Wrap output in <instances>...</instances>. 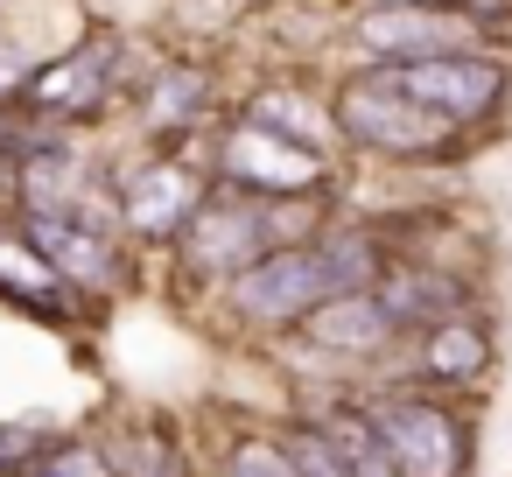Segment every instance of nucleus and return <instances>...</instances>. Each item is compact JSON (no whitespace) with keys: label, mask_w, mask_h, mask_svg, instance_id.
<instances>
[{"label":"nucleus","mask_w":512,"mask_h":477,"mask_svg":"<svg viewBox=\"0 0 512 477\" xmlns=\"http://www.w3.org/2000/svg\"><path fill=\"white\" fill-rule=\"evenodd\" d=\"M246 120H260V127H274V134H288V141H302V148H323V155H337V141H344V127H337V106H316V99H302V92H260L253 106H246Z\"/></svg>","instance_id":"nucleus-15"},{"label":"nucleus","mask_w":512,"mask_h":477,"mask_svg":"<svg viewBox=\"0 0 512 477\" xmlns=\"http://www.w3.org/2000/svg\"><path fill=\"white\" fill-rule=\"evenodd\" d=\"M295 337H309L316 351H330V358H358V365H379L400 337H414L400 316H393V302L379 295V281L372 288H344V295H330Z\"/></svg>","instance_id":"nucleus-9"},{"label":"nucleus","mask_w":512,"mask_h":477,"mask_svg":"<svg viewBox=\"0 0 512 477\" xmlns=\"http://www.w3.org/2000/svg\"><path fill=\"white\" fill-rule=\"evenodd\" d=\"M337 127H344V148H365V155H386V162H428V155H449L456 148V120H442L428 99H414L400 85L393 64H372L358 71L337 99Z\"/></svg>","instance_id":"nucleus-3"},{"label":"nucleus","mask_w":512,"mask_h":477,"mask_svg":"<svg viewBox=\"0 0 512 477\" xmlns=\"http://www.w3.org/2000/svg\"><path fill=\"white\" fill-rule=\"evenodd\" d=\"M218 183L260 190V197H323L330 190V155L302 148V141H288L260 120H239L218 141Z\"/></svg>","instance_id":"nucleus-6"},{"label":"nucleus","mask_w":512,"mask_h":477,"mask_svg":"<svg viewBox=\"0 0 512 477\" xmlns=\"http://www.w3.org/2000/svg\"><path fill=\"white\" fill-rule=\"evenodd\" d=\"M43 428H22V421H0V470H29L43 456Z\"/></svg>","instance_id":"nucleus-21"},{"label":"nucleus","mask_w":512,"mask_h":477,"mask_svg":"<svg viewBox=\"0 0 512 477\" xmlns=\"http://www.w3.org/2000/svg\"><path fill=\"white\" fill-rule=\"evenodd\" d=\"M29 477H120V449L99 435H50Z\"/></svg>","instance_id":"nucleus-18"},{"label":"nucleus","mask_w":512,"mask_h":477,"mask_svg":"<svg viewBox=\"0 0 512 477\" xmlns=\"http://www.w3.org/2000/svg\"><path fill=\"white\" fill-rule=\"evenodd\" d=\"M491 358H498L491 323L477 309H463V316H442V323L414 330V372L407 379L414 386H435V393H456V386H477L491 372Z\"/></svg>","instance_id":"nucleus-11"},{"label":"nucleus","mask_w":512,"mask_h":477,"mask_svg":"<svg viewBox=\"0 0 512 477\" xmlns=\"http://www.w3.org/2000/svg\"><path fill=\"white\" fill-rule=\"evenodd\" d=\"M400 71V85L414 92V99H428L442 120H456V127H477V120H491L498 106H505V64L498 57H477V50H456V57H428V64H393Z\"/></svg>","instance_id":"nucleus-8"},{"label":"nucleus","mask_w":512,"mask_h":477,"mask_svg":"<svg viewBox=\"0 0 512 477\" xmlns=\"http://www.w3.org/2000/svg\"><path fill=\"white\" fill-rule=\"evenodd\" d=\"M295 204H309V197H260V190L218 183V190L197 204L190 232L176 239V253H183L190 274H204V281H232V274H246L253 260H267L274 246L316 239V225H309Z\"/></svg>","instance_id":"nucleus-2"},{"label":"nucleus","mask_w":512,"mask_h":477,"mask_svg":"<svg viewBox=\"0 0 512 477\" xmlns=\"http://www.w3.org/2000/svg\"><path fill=\"white\" fill-rule=\"evenodd\" d=\"M281 435H288V449H295V456H302V477H351V470H344V463H337V449H330V442H323V428H316V421H309V414H302V421H288V428H281Z\"/></svg>","instance_id":"nucleus-20"},{"label":"nucleus","mask_w":512,"mask_h":477,"mask_svg":"<svg viewBox=\"0 0 512 477\" xmlns=\"http://www.w3.org/2000/svg\"><path fill=\"white\" fill-rule=\"evenodd\" d=\"M204 85H211V78H204L197 64H169V71L148 85V127H155V134H183L190 120H204V106H211Z\"/></svg>","instance_id":"nucleus-16"},{"label":"nucleus","mask_w":512,"mask_h":477,"mask_svg":"<svg viewBox=\"0 0 512 477\" xmlns=\"http://www.w3.org/2000/svg\"><path fill=\"white\" fill-rule=\"evenodd\" d=\"M22 232L43 246V260L78 288V295H113L120 281H127V260H120V246H113V232L106 225H92V218H50V211H22Z\"/></svg>","instance_id":"nucleus-10"},{"label":"nucleus","mask_w":512,"mask_h":477,"mask_svg":"<svg viewBox=\"0 0 512 477\" xmlns=\"http://www.w3.org/2000/svg\"><path fill=\"white\" fill-rule=\"evenodd\" d=\"M386 274V246L372 232H316V239H295V246H274L267 260H253L246 274L225 281V309L260 330V337H295L330 295L344 288H372Z\"/></svg>","instance_id":"nucleus-1"},{"label":"nucleus","mask_w":512,"mask_h":477,"mask_svg":"<svg viewBox=\"0 0 512 477\" xmlns=\"http://www.w3.org/2000/svg\"><path fill=\"white\" fill-rule=\"evenodd\" d=\"M379 295L393 302V316H400L407 330H428V323L470 309V281L449 274L442 260H393V267L379 274Z\"/></svg>","instance_id":"nucleus-13"},{"label":"nucleus","mask_w":512,"mask_h":477,"mask_svg":"<svg viewBox=\"0 0 512 477\" xmlns=\"http://www.w3.org/2000/svg\"><path fill=\"white\" fill-rule=\"evenodd\" d=\"M218 477H302V456L288 449L281 428H239L225 463H218Z\"/></svg>","instance_id":"nucleus-17"},{"label":"nucleus","mask_w":512,"mask_h":477,"mask_svg":"<svg viewBox=\"0 0 512 477\" xmlns=\"http://www.w3.org/2000/svg\"><path fill=\"white\" fill-rule=\"evenodd\" d=\"M120 71H127V43L99 29V36H78L64 57H50V64L22 85V99H29V113H36V120L71 127V120H92V113H106V106H113Z\"/></svg>","instance_id":"nucleus-5"},{"label":"nucleus","mask_w":512,"mask_h":477,"mask_svg":"<svg viewBox=\"0 0 512 477\" xmlns=\"http://www.w3.org/2000/svg\"><path fill=\"white\" fill-rule=\"evenodd\" d=\"M120 477H190V463L162 428H141L120 442Z\"/></svg>","instance_id":"nucleus-19"},{"label":"nucleus","mask_w":512,"mask_h":477,"mask_svg":"<svg viewBox=\"0 0 512 477\" xmlns=\"http://www.w3.org/2000/svg\"><path fill=\"white\" fill-rule=\"evenodd\" d=\"M316 428H323V442L337 449V463L351 470V477H407L400 463H393V449H386V435L372 428V414H365V400H337V407H323V414H309Z\"/></svg>","instance_id":"nucleus-14"},{"label":"nucleus","mask_w":512,"mask_h":477,"mask_svg":"<svg viewBox=\"0 0 512 477\" xmlns=\"http://www.w3.org/2000/svg\"><path fill=\"white\" fill-rule=\"evenodd\" d=\"M351 43L372 64H428V57H456L477 43V22L456 8H435V0H379V8L358 15Z\"/></svg>","instance_id":"nucleus-7"},{"label":"nucleus","mask_w":512,"mask_h":477,"mask_svg":"<svg viewBox=\"0 0 512 477\" xmlns=\"http://www.w3.org/2000/svg\"><path fill=\"white\" fill-rule=\"evenodd\" d=\"M365 414H372V428L386 435V449H393V463L407 477H470L477 428L449 393L393 386V393H365Z\"/></svg>","instance_id":"nucleus-4"},{"label":"nucleus","mask_w":512,"mask_h":477,"mask_svg":"<svg viewBox=\"0 0 512 477\" xmlns=\"http://www.w3.org/2000/svg\"><path fill=\"white\" fill-rule=\"evenodd\" d=\"M204 197H211V190L190 176V162L162 155V162H148L141 176L120 183V218H127L141 239H183Z\"/></svg>","instance_id":"nucleus-12"}]
</instances>
